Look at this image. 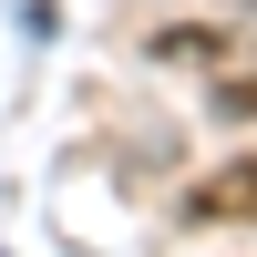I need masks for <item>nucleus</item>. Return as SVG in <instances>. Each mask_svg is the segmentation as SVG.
I'll return each instance as SVG.
<instances>
[{
  "label": "nucleus",
  "instance_id": "1",
  "mask_svg": "<svg viewBox=\"0 0 257 257\" xmlns=\"http://www.w3.org/2000/svg\"><path fill=\"white\" fill-rule=\"evenodd\" d=\"M226 216H257V165H226L185 196V226H226Z\"/></svg>",
  "mask_w": 257,
  "mask_h": 257
},
{
  "label": "nucleus",
  "instance_id": "2",
  "mask_svg": "<svg viewBox=\"0 0 257 257\" xmlns=\"http://www.w3.org/2000/svg\"><path fill=\"white\" fill-rule=\"evenodd\" d=\"M206 93H216L226 123H257V62H216V82H206Z\"/></svg>",
  "mask_w": 257,
  "mask_h": 257
}]
</instances>
